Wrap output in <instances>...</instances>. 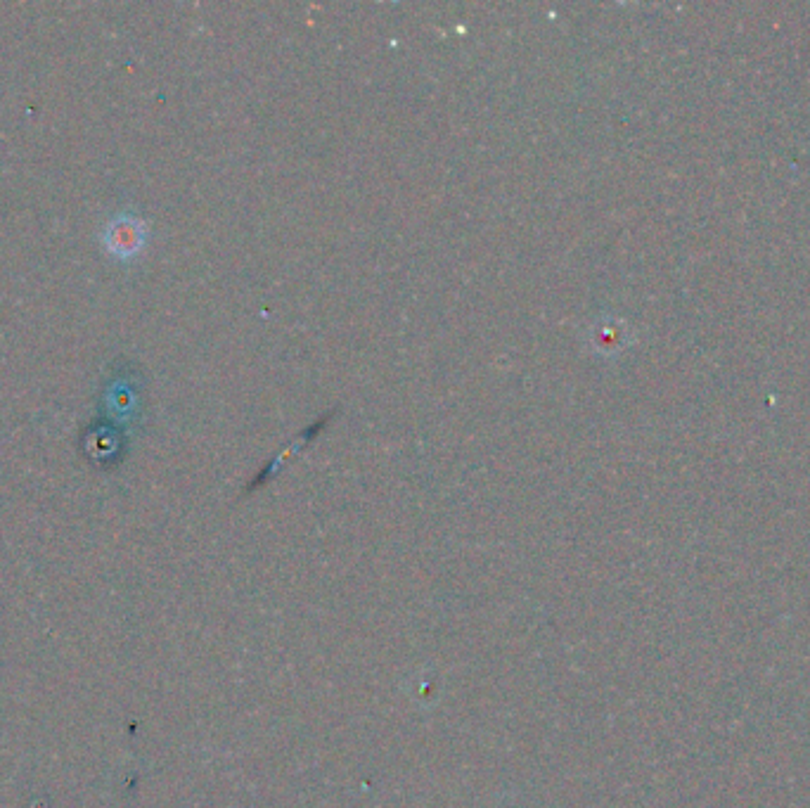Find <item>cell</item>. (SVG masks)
<instances>
[{
  "label": "cell",
  "mask_w": 810,
  "mask_h": 808,
  "mask_svg": "<svg viewBox=\"0 0 810 808\" xmlns=\"http://www.w3.org/2000/svg\"><path fill=\"white\" fill-rule=\"evenodd\" d=\"M105 240H107V247L112 254L133 256L140 247H143L145 226L135 216L121 214L114 218L112 223H109Z\"/></svg>",
  "instance_id": "1"
}]
</instances>
